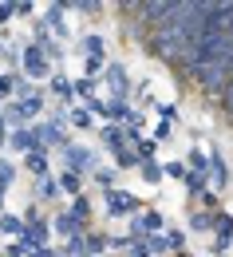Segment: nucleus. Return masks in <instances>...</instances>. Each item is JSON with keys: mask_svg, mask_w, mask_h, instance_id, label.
<instances>
[{"mask_svg": "<svg viewBox=\"0 0 233 257\" xmlns=\"http://www.w3.org/2000/svg\"><path fill=\"white\" fill-rule=\"evenodd\" d=\"M87 214H91V202H87V194L71 198V218H75V222H87Z\"/></svg>", "mask_w": 233, "mask_h": 257, "instance_id": "obj_22", "label": "nucleus"}, {"mask_svg": "<svg viewBox=\"0 0 233 257\" xmlns=\"http://www.w3.org/2000/svg\"><path fill=\"white\" fill-rule=\"evenodd\" d=\"M95 91H99V79H75V95L79 99H87V103H95Z\"/></svg>", "mask_w": 233, "mask_h": 257, "instance_id": "obj_18", "label": "nucleus"}, {"mask_svg": "<svg viewBox=\"0 0 233 257\" xmlns=\"http://www.w3.org/2000/svg\"><path fill=\"white\" fill-rule=\"evenodd\" d=\"M174 257H190V253H186V249H182V253H174Z\"/></svg>", "mask_w": 233, "mask_h": 257, "instance_id": "obj_45", "label": "nucleus"}, {"mask_svg": "<svg viewBox=\"0 0 233 257\" xmlns=\"http://www.w3.org/2000/svg\"><path fill=\"white\" fill-rule=\"evenodd\" d=\"M138 198L131 190H107V214L111 218H127V214H138Z\"/></svg>", "mask_w": 233, "mask_h": 257, "instance_id": "obj_3", "label": "nucleus"}, {"mask_svg": "<svg viewBox=\"0 0 233 257\" xmlns=\"http://www.w3.org/2000/svg\"><path fill=\"white\" fill-rule=\"evenodd\" d=\"M56 229L67 233V241H71V237H79V222L71 218V210H67V214H56Z\"/></svg>", "mask_w": 233, "mask_h": 257, "instance_id": "obj_16", "label": "nucleus"}, {"mask_svg": "<svg viewBox=\"0 0 233 257\" xmlns=\"http://www.w3.org/2000/svg\"><path fill=\"white\" fill-rule=\"evenodd\" d=\"M83 52H87V56H91V60H103V36H83Z\"/></svg>", "mask_w": 233, "mask_h": 257, "instance_id": "obj_24", "label": "nucleus"}, {"mask_svg": "<svg viewBox=\"0 0 233 257\" xmlns=\"http://www.w3.org/2000/svg\"><path fill=\"white\" fill-rule=\"evenodd\" d=\"M115 162H119V166H142V159H138L134 151H119V155H115Z\"/></svg>", "mask_w": 233, "mask_h": 257, "instance_id": "obj_33", "label": "nucleus"}, {"mask_svg": "<svg viewBox=\"0 0 233 257\" xmlns=\"http://www.w3.org/2000/svg\"><path fill=\"white\" fill-rule=\"evenodd\" d=\"M16 87H20V79L8 75V71H0V95H16Z\"/></svg>", "mask_w": 233, "mask_h": 257, "instance_id": "obj_28", "label": "nucleus"}, {"mask_svg": "<svg viewBox=\"0 0 233 257\" xmlns=\"http://www.w3.org/2000/svg\"><path fill=\"white\" fill-rule=\"evenodd\" d=\"M12 178H16V166L12 162H0V186H8Z\"/></svg>", "mask_w": 233, "mask_h": 257, "instance_id": "obj_38", "label": "nucleus"}, {"mask_svg": "<svg viewBox=\"0 0 233 257\" xmlns=\"http://www.w3.org/2000/svg\"><path fill=\"white\" fill-rule=\"evenodd\" d=\"M154 107H158L162 123H174V119H178V103H154Z\"/></svg>", "mask_w": 233, "mask_h": 257, "instance_id": "obj_31", "label": "nucleus"}, {"mask_svg": "<svg viewBox=\"0 0 233 257\" xmlns=\"http://www.w3.org/2000/svg\"><path fill=\"white\" fill-rule=\"evenodd\" d=\"M36 135H40V151H44V147H64V151L71 147L67 135H64V127H60V119H56V123H44Z\"/></svg>", "mask_w": 233, "mask_h": 257, "instance_id": "obj_8", "label": "nucleus"}, {"mask_svg": "<svg viewBox=\"0 0 233 257\" xmlns=\"http://www.w3.org/2000/svg\"><path fill=\"white\" fill-rule=\"evenodd\" d=\"M0 198H4V186H0Z\"/></svg>", "mask_w": 233, "mask_h": 257, "instance_id": "obj_46", "label": "nucleus"}, {"mask_svg": "<svg viewBox=\"0 0 233 257\" xmlns=\"http://www.w3.org/2000/svg\"><path fill=\"white\" fill-rule=\"evenodd\" d=\"M103 147H107V151H115V155H119V151H127V131L119 127V123H111V127L103 131Z\"/></svg>", "mask_w": 233, "mask_h": 257, "instance_id": "obj_11", "label": "nucleus"}, {"mask_svg": "<svg viewBox=\"0 0 233 257\" xmlns=\"http://www.w3.org/2000/svg\"><path fill=\"white\" fill-rule=\"evenodd\" d=\"M24 166L32 170L36 178H48V155H44V151H32V155H24Z\"/></svg>", "mask_w": 233, "mask_h": 257, "instance_id": "obj_14", "label": "nucleus"}, {"mask_svg": "<svg viewBox=\"0 0 233 257\" xmlns=\"http://www.w3.org/2000/svg\"><path fill=\"white\" fill-rule=\"evenodd\" d=\"M174 8H178V0H146V4H138V20L150 24V32H154L158 24H166L174 16Z\"/></svg>", "mask_w": 233, "mask_h": 257, "instance_id": "obj_1", "label": "nucleus"}, {"mask_svg": "<svg viewBox=\"0 0 233 257\" xmlns=\"http://www.w3.org/2000/svg\"><path fill=\"white\" fill-rule=\"evenodd\" d=\"M107 245H111V237H99V233H91V237H87V257H95V253H103V249H107Z\"/></svg>", "mask_w": 233, "mask_h": 257, "instance_id": "obj_27", "label": "nucleus"}, {"mask_svg": "<svg viewBox=\"0 0 233 257\" xmlns=\"http://www.w3.org/2000/svg\"><path fill=\"white\" fill-rule=\"evenodd\" d=\"M83 71H87V79H95L99 71H107V64H103V60H91V56H87V60H83Z\"/></svg>", "mask_w": 233, "mask_h": 257, "instance_id": "obj_32", "label": "nucleus"}, {"mask_svg": "<svg viewBox=\"0 0 233 257\" xmlns=\"http://www.w3.org/2000/svg\"><path fill=\"white\" fill-rule=\"evenodd\" d=\"M166 241H170V249H174V253H182V249H186V233H182V229H166Z\"/></svg>", "mask_w": 233, "mask_h": 257, "instance_id": "obj_29", "label": "nucleus"}, {"mask_svg": "<svg viewBox=\"0 0 233 257\" xmlns=\"http://www.w3.org/2000/svg\"><path fill=\"white\" fill-rule=\"evenodd\" d=\"M201 206H205L209 214H217V190H205V194H201Z\"/></svg>", "mask_w": 233, "mask_h": 257, "instance_id": "obj_39", "label": "nucleus"}, {"mask_svg": "<svg viewBox=\"0 0 233 257\" xmlns=\"http://www.w3.org/2000/svg\"><path fill=\"white\" fill-rule=\"evenodd\" d=\"M44 20L56 28V32H64V4H48V12H44Z\"/></svg>", "mask_w": 233, "mask_h": 257, "instance_id": "obj_25", "label": "nucleus"}, {"mask_svg": "<svg viewBox=\"0 0 233 257\" xmlns=\"http://www.w3.org/2000/svg\"><path fill=\"white\" fill-rule=\"evenodd\" d=\"M213 233H217V237H233V214L217 210V214H213Z\"/></svg>", "mask_w": 233, "mask_h": 257, "instance_id": "obj_17", "label": "nucleus"}, {"mask_svg": "<svg viewBox=\"0 0 233 257\" xmlns=\"http://www.w3.org/2000/svg\"><path fill=\"white\" fill-rule=\"evenodd\" d=\"M190 225H194V229H213V218H209V214H194V218H190Z\"/></svg>", "mask_w": 233, "mask_h": 257, "instance_id": "obj_36", "label": "nucleus"}, {"mask_svg": "<svg viewBox=\"0 0 233 257\" xmlns=\"http://www.w3.org/2000/svg\"><path fill=\"white\" fill-rule=\"evenodd\" d=\"M60 186H64V194L79 198V194H83V174H75V170H64V174H60Z\"/></svg>", "mask_w": 233, "mask_h": 257, "instance_id": "obj_13", "label": "nucleus"}, {"mask_svg": "<svg viewBox=\"0 0 233 257\" xmlns=\"http://www.w3.org/2000/svg\"><path fill=\"white\" fill-rule=\"evenodd\" d=\"M138 174H142V182H146V186H154V182H158V178H162L166 170H162V166H158L154 159H146L142 166H138Z\"/></svg>", "mask_w": 233, "mask_h": 257, "instance_id": "obj_15", "label": "nucleus"}, {"mask_svg": "<svg viewBox=\"0 0 233 257\" xmlns=\"http://www.w3.org/2000/svg\"><path fill=\"white\" fill-rule=\"evenodd\" d=\"M8 147L32 155V151H40V135H36L32 127H16V131H12V139H8Z\"/></svg>", "mask_w": 233, "mask_h": 257, "instance_id": "obj_7", "label": "nucleus"}, {"mask_svg": "<svg viewBox=\"0 0 233 257\" xmlns=\"http://www.w3.org/2000/svg\"><path fill=\"white\" fill-rule=\"evenodd\" d=\"M95 178H99L107 190H115V174H111V166H99V170H95Z\"/></svg>", "mask_w": 233, "mask_h": 257, "instance_id": "obj_37", "label": "nucleus"}, {"mask_svg": "<svg viewBox=\"0 0 233 257\" xmlns=\"http://www.w3.org/2000/svg\"><path fill=\"white\" fill-rule=\"evenodd\" d=\"M4 257H32V249H28L24 241H12V245L4 249Z\"/></svg>", "mask_w": 233, "mask_h": 257, "instance_id": "obj_34", "label": "nucleus"}, {"mask_svg": "<svg viewBox=\"0 0 233 257\" xmlns=\"http://www.w3.org/2000/svg\"><path fill=\"white\" fill-rule=\"evenodd\" d=\"M64 162H67V170H75V174H83V166H87V170H99V166H95V155H91L87 147H75V143L64 151Z\"/></svg>", "mask_w": 233, "mask_h": 257, "instance_id": "obj_6", "label": "nucleus"}, {"mask_svg": "<svg viewBox=\"0 0 233 257\" xmlns=\"http://www.w3.org/2000/svg\"><path fill=\"white\" fill-rule=\"evenodd\" d=\"M170 131H174V123H158V127H154V143H166Z\"/></svg>", "mask_w": 233, "mask_h": 257, "instance_id": "obj_41", "label": "nucleus"}, {"mask_svg": "<svg viewBox=\"0 0 233 257\" xmlns=\"http://www.w3.org/2000/svg\"><path fill=\"white\" fill-rule=\"evenodd\" d=\"M52 95L60 99V103H64V107H71V95H75V87H71V83H67L64 75H52Z\"/></svg>", "mask_w": 233, "mask_h": 257, "instance_id": "obj_12", "label": "nucleus"}, {"mask_svg": "<svg viewBox=\"0 0 233 257\" xmlns=\"http://www.w3.org/2000/svg\"><path fill=\"white\" fill-rule=\"evenodd\" d=\"M103 79H107V87L115 91V99H123V103H127V95H131V79H127V67H123V64H107Z\"/></svg>", "mask_w": 233, "mask_h": 257, "instance_id": "obj_5", "label": "nucleus"}, {"mask_svg": "<svg viewBox=\"0 0 233 257\" xmlns=\"http://www.w3.org/2000/svg\"><path fill=\"white\" fill-rule=\"evenodd\" d=\"M24 229H28V225L20 222V218H12V214L0 218V233H8V237H24Z\"/></svg>", "mask_w": 233, "mask_h": 257, "instance_id": "obj_19", "label": "nucleus"}, {"mask_svg": "<svg viewBox=\"0 0 233 257\" xmlns=\"http://www.w3.org/2000/svg\"><path fill=\"white\" fill-rule=\"evenodd\" d=\"M91 119H95V111H83V107H75V111H71V123H75L79 131L91 127Z\"/></svg>", "mask_w": 233, "mask_h": 257, "instance_id": "obj_26", "label": "nucleus"}, {"mask_svg": "<svg viewBox=\"0 0 233 257\" xmlns=\"http://www.w3.org/2000/svg\"><path fill=\"white\" fill-rule=\"evenodd\" d=\"M162 170H166V178H182V182H186V174H190V170H186V162H166V166H162Z\"/></svg>", "mask_w": 233, "mask_h": 257, "instance_id": "obj_30", "label": "nucleus"}, {"mask_svg": "<svg viewBox=\"0 0 233 257\" xmlns=\"http://www.w3.org/2000/svg\"><path fill=\"white\" fill-rule=\"evenodd\" d=\"M158 229H162V214H158V210H146V214H138V218H134V237H142V233H146V237H154V233H158Z\"/></svg>", "mask_w": 233, "mask_h": 257, "instance_id": "obj_9", "label": "nucleus"}, {"mask_svg": "<svg viewBox=\"0 0 233 257\" xmlns=\"http://www.w3.org/2000/svg\"><path fill=\"white\" fill-rule=\"evenodd\" d=\"M20 103L28 107V115H40V111H44V99H40V95H32V99H20Z\"/></svg>", "mask_w": 233, "mask_h": 257, "instance_id": "obj_40", "label": "nucleus"}, {"mask_svg": "<svg viewBox=\"0 0 233 257\" xmlns=\"http://www.w3.org/2000/svg\"><path fill=\"white\" fill-rule=\"evenodd\" d=\"M12 16H16V4H0V24L12 20Z\"/></svg>", "mask_w": 233, "mask_h": 257, "instance_id": "obj_43", "label": "nucleus"}, {"mask_svg": "<svg viewBox=\"0 0 233 257\" xmlns=\"http://www.w3.org/2000/svg\"><path fill=\"white\" fill-rule=\"evenodd\" d=\"M229 186V162L217 147H209V190H221Z\"/></svg>", "mask_w": 233, "mask_h": 257, "instance_id": "obj_4", "label": "nucleus"}, {"mask_svg": "<svg viewBox=\"0 0 233 257\" xmlns=\"http://www.w3.org/2000/svg\"><path fill=\"white\" fill-rule=\"evenodd\" d=\"M20 64H24V71H28L32 79H52V75H48L52 64H48V56H44V48H40V44H28V48L20 52Z\"/></svg>", "mask_w": 233, "mask_h": 257, "instance_id": "obj_2", "label": "nucleus"}, {"mask_svg": "<svg viewBox=\"0 0 233 257\" xmlns=\"http://www.w3.org/2000/svg\"><path fill=\"white\" fill-rule=\"evenodd\" d=\"M60 194H64L60 178H52V174H48V178H40V198H52V202H56Z\"/></svg>", "mask_w": 233, "mask_h": 257, "instance_id": "obj_21", "label": "nucleus"}, {"mask_svg": "<svg viewBox=\"0 0 233 257\" xmlns=\"http://www.w3.org/2000/svg\"><path fill=\"white\" fill-rule=\"evenodd\" d=\"M146 245H150V253H166V249H170V241H166V237H158V233L146 237Z\"/></svg>", "mask_w": 233, "mask_h": 257, "instance_id": "obj_35", "label": "nucleus"}, {"mask_svg": "<svg viewBox=\"0 0 233 257\" xmlns=\"http://www.w3.org/2000/svg\"><path fill=\"white\" fill-rule=\"evenodd\" d=\"M0 115H4L8 123H12V131H16V127H28V119H32V115H28V107H24L20 99H12V103H4V111H0Z\"/></svg>", "mask_w": 233, "mask_h": 257, "instance_id": "obj_10", "label": "nucleus"}, {"mask_svg": "<svg viewBox=\"0 0 233 257\" xmlns=\"http://www.w3.org/2000/svg\"><path fill=\"white\" fill-rule=\"evenodd\" d=\"M186 190L201 198V194L209 190V174H194V170H190V174H186Z\"/></svg>", "mask_w": 233, "mask_h": 257, "instance_id": "obj_20", "label": "nucleus"}, {"mask_svg": "<svg viewBox=\"0 0 233 257\" xmlns=\"http://www.w3.org/2000/svg\"><path fill=\"white\" fill-rule=\"evenodd\" d=\"M190 170H194V174H209V159H205V151H198V147H194V151H190Z\"/></svg>", "mask_w": 233, "mask_h": 257, "instance_id": "obj_23", "label": "nucleus"}, {"mask_svg": "<svg viewBox=\"0 0 233 257\" xmlns=\"http://www.w3.org/2000/svg\"><path fill=\"white\" fill-rule=\"evenodd\" d=\"M233 245V237H217V241H213V249H217V253H221V249H229Z\"/></svg>", "mask_w": 233, "mask_h": 257, "instance_id": "obj_44", "label": "nucleus"}, {"mask_svg": "<svg viewBox=\"0 0 233 257\" xmlns=\"http://www.w3.org/2000/svg\"><path fill=\"white\" fill-rule=\"evenodd\" d=\"M221 107H225V115L233 119V79H229V87H225V95H221Z\"/></svg>", "mask_w": 233, "mask_h": 257, "instance_id": "obj_42", "label": "nucleus"}]
</instances>
